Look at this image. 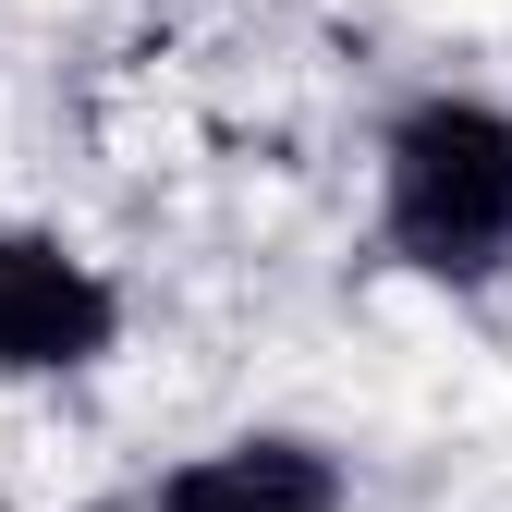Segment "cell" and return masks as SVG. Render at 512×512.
Returning a JSON list of instances; mask_svg holds the SVG:
<instances>
[{"mask_svg": "<svg viewBox=\"0 0 512 512\" xmlns=\"http://www.w3.org/2000/svg\"><path fill=\"white\" fill-rule=\"evenodd\" d=\"M378 244L439 293H488L512 269V110L476 86H427L378 135Z\"/></svg>", "mask_w": 512, "mask_h": 512, "instance_id": "cell-1", "label": "cell"}, {"mask_svg": "<svg viewBox=\"0 0 512 512\" xmlns=\"http://www.w3.org/2000/svg\"><path fill=\"white\" fill-rule=\"evenodd\" d=\"M122 342V281L61 232H0V378H86Z\"/></svg>", "mask_w": 512, "mask_h": 512, "instance_id": "cell-2", "label": "cell"}, {"mask_svg": "<svg viewBox=\"0 0 512 512\" xmlns=\"http://www.w3.org/2000/svg\"><path fill=\"white\" fill-rule=\"evenodd\" d=\"M147 512H354V476L305 427H244V439L183 452L171 476H147Z\"/></svg>", "mask_w": 512, "mask_h": 512, "instance_id": "cell-3", "label": "cell"}, {"mask_svg": "<svg viewBox=\"0 0 512 512\" xmlns=\"http://www.w3.org/2000/svg\"><path fill=\"white\" fill-rule=\"evenodd\" d=\"M0 512H13V500H0Z\"/></svg>", "mask_w": 512, "mask_h": 512, "instance_id": "cell-4", "label": "cell"}]
</instances>
